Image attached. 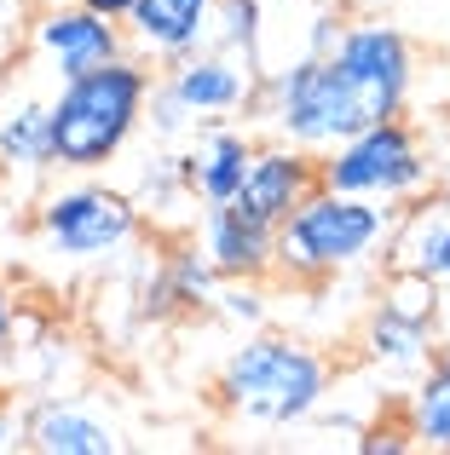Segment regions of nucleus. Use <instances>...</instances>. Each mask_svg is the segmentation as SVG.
Masks as SVG:
<instances>
[{
  "instance_id": "nucleus-1",
  "label": "nucleus",
  "mask_w": 450,
  "mask_h": 455,
  "mask_svg": "<svg viewBox=\"0 0 450 455\" xmlns=\"http://www.w3.org/2000/svg\"><path fill=\"white\" fill-rule=\"evenodd\" d=\"M416 52L382 18H347L341 41L329 52H301L289 69H271L254 81V99L266 127L294 150H329L352 139L358 127L405 116Z\"/></svg>"
},
{
  "instance_id": "nucleus-2",
  "label": "nucleus",
  "mask_w": 450,
  "mask_h": 455,
  "mask_svg": "<svg viewBox=\"0 0 450 455\" xmlns=\"http://www.w3.org/2000/svg\"><path fill=\"white\" fill-rule=\"evenodd\" d=\"M145 99H150V69L127 52L87 69V76H69L58 87V99L46 104L52 167H64V173L110 167L145 122Z\"/></svg>"
},
{
  "instance_id": "nucleus-3",
  "label": "nucleus",
  "mask_w": 450,
  "mask_h": 455,
  "mask_svg": "<svg viewBox=\"0 0 450 455\" xmlns=\"http://www.w3.org/2000/svg\"><path fill=\"white\" fill-rule=\"evenodd\" d=\"M393 236V208L364 196H341L329 185H312L271 231V271L294 283H329L341 271L382 254Z\"/></svg>"
},
{
  "instance_id": "nucleus-4",
  "label": "nucleus",
  "mask_w": 450,
  "mask_h": 455,
  "mask_svg": "<svg viewBox=\"0 0 450 455\" xmlns=\"http://www.w3.org/2000/svg\"><path fill=\"white\" fill-rule=\"evenodd\" d=\"M329 398V363L301 340L254 334L220 369V403L248 427H294Z\"/></svg>"
},
{
  "instance_id": "nucleus-5",
  "label": "nucleus",
  "mask_w": 450,
  "mask_h": 455,
  "mask_svg": "<svg viewBox=\"0 0 450 455\" xmlns=\"http://www.w3.org/2000/svg\"><path fill=\"white\" fill-rule=\"evenodd\" d=\"M317 185L393 208V202H416L433 185V162L422 150L416 127L405 116H387V122H370L352 139L317 150Z\"/></svg>"
},
{
  "instance_id": "nucleus-6",
  "label": "nucleus",
  "mask_w": 450,
  "mask_h": 455,
  "mask_svg": "<svg viewBox=\"0 0 450 455\" xmlns=\"http://www.w3.org/2000/svg\"><path fill=\"white\" fill-rule=\"evenodd\" d=\"M248 99H254V64L214 52V46H197V52L168 64V81H150L145 110H150V133L173 139L185 127H203V122L243 110Z\"/></svg>"
},
{
  "instance_id": "nucleus-7",
  "label": "nucleus",
  "mask_w": 450,
  "mask_h": 455,
  "mask_svg": "<svg viewBox=\"0 0 450 455\" xmlns=\"http://www.w3.org/2000/svg\"><path fill=\"white\" fill-rule=\"evenodd\" d=\"M41 243L64 259H104L139 236V208L110 185H64L41 202Z\"/></svg>"
},
{
  "instance_id": "nucleus-8",
  "label": "nucleus",
  "mask_w": 450,
  "mask_h": 455,
  "mask_svg": "<svg viewBox=\"0 0 450 455\" xmlns=\"http://www.w3.org/2000/svg\"><path fill=\"white\" fill-rule=\"evenodd\" d=\"M317 185V156L312 150H294V145H254V162H248L243 185H237V196L225 202L231 213H243L248 225H266V231H277V220L294 208V202L306 196V190Z\"/></svg>"
},
{
  "instance_id": "nucleus-9",
  "label": "nucleus",
  "mask_w": 450,
  "mask_h": 455,
  "mask_svg": "<svg viewBox=\"0 0 450 455\" xmlns=\"http://www.w3.org/2000/svg\"><path fill=\"white\" fill-rule=\"evenodd\" d=\"M35 52L52 64L58 81H69V76H87V69L122 58L127 41H122V23L99 18L92 6L76 0V6H58V12H46V18L35 23Z\"/></svg>"
},
{
  "instance_id": "nucleus-10",
  "label": "nucleus",
  "mask_w": 450,
  "mask_h": 455,
  "mask_svg": "<svg viewBox=\"0 0 450 455\" xmlns=\"http://www.w3.org/2000/svg\"><path fill=\"white\" fill-rule=\"evenodd\" d=\"M197 225H203V248H197V254L208 259V271H214L220 283L271 277V231L266 225H248L243 213H231V208H203Z\"/></svg>"
},
{
  "instance_id": "nucleus-11",
  "label": "nucleus",
  "mask_w": 450,
  "mask_h": 455,
  "mask_svg": "<svg viewBox=\"0 0 450 455\" xmlns=\"http://www.w3.org/2000/svg\"><path fill=\"white\" fill-rule=\"evenodd\" d=\"M23 438L41 455H116L122 450L116 427L104 421V415H92L87 403H76V398L35 403V410L23 415Z\"/></svg>"
},
{
  "instance_id": "nucleus-12",
  "label": "nucleus",
  "mask_w": 450,
  "mask_h": 455,
  "mask_svg": "<svg viewBox=\"0 0 450 455\" xmlns=\"http://www.w3.org/2000/svg\"><path fill=\"white\" fill-rule=\"evenodd\" d=\"M208 12H214V0H133V12L122 23L139 52L173 64V58L197 52L208 41Z\"/></svg>"
},
{
  "instance_id": "nucleus-13",
  "label": "nucleus",
  "mask_w": 450,
  "mask_h": 455,
  "mask_svg": "<svg viewBox=\"0 0 450 455\" xmlns=\"http://www.w3.org/2000/svg\"><path fill=\"white\" fill-rule=\"evenodd\" d=\"M248 162H254V139L237 133V127L208 122V133L191 145V156H180V173H185V185H191V196L203 202V208H225V202L237 196V185H243Z\"/></svg>"
},
{
  "instance_id": "nucleus-14",
  "label": "nucleus",
  "mask_w": 450,
  "mask_h": 455,
  "mask_svg": "<svg viewBox=\"0 0 450 455\" xmlns=\"http://www.w3.org/2000/svg\"><path fill=\"white\" fill-rule=\"evenodd\" d=\"M387 248H393V266L422 271L450 294V202L433 196L428 208H410L405 220H393Z\"/></svg>"
},
{
  "instance_id": "nucleus-15",
  "label": "nucleus",
  "mask_w": 450,
  "mask_h": 455,
  "mask_svg": "<svg viewBox=\"0 0 450 455\" xmlns=\"http://www.w3.org/2000/svg\"><path fill=\"white\" fill-rule=\"evenodd\" d=\"M0 167L6 173H46L52 167V139H46V104L41 99L0 104Z\"/></svg>"
},
{
  "instance_id": "nucleus-16",
  "label": "nucleus",
  "mask_w": 450,
  "mask_h": 455,
  "mask_svg": "<svg viewBox=\"0 0 450 455\" xmlns=\"http://www.w3.org/2000/svg\"><path fill=\"white\" fill-rule=\"evenodd\" d=\"M364 352H370V363H382V369L422 375V369H428V352H433V329L382 306V311L370 317V329H364Z\"/></svg>"
},
{
  "instance_id": "nucleus-17",
  "label": "nucleus",
  "mask_w": 450,
  "mask_h": 455,
  "mask_svg": "<svg viewBox=\"0 0 450 455\" xmlns=\"http://www.w3.org/2000/svg\"><path fill=\"white\" fill-rule=\"evenodd\" d=\"M405 421H410V444L450 455V352L422 369L416 392L405 403Z\"/></svg>"
},
{
  "instance_id": "nucleus-18",
  "label": "nucleus",
  "mask_w": 450,
  "mask_h": 455,
  "mask_svg": "<svg viewBox=\"0 0 450 455\" xmlns=\"http://www.w3.org/2000/svg\"><path fill=\"white\" fill-rule=\"evenodd\" d=\"M260 0H214V12H208V41L214 52H231V58H248L254 64L260 52Z\"/></svg>"
},
{
  "instance_id": "nucleus-19",
  "label": "nucleus",
  "mask_w": 450,
  "mask_h": 455,
  "mask_svg": "<svg viewBox=\"0 0 450 455\" xmlns=\"http://www.w3.org/2000/svg\"><path fill=\"white\" fill-rule=\"evenodd\" d=\"M214 271H208V259L197 254V248H185V254H173V266H168V300H180V306H208V300H220L214 294Z\"/></svg>"
},
{
  "instance_id": "nucleus-20",
  "label": "nucleus",
  "mask_w": 450,
  "mask_h": 455,
  "mask_svg": "<svg viewBox=\"0 0 450 455\" xmlns=\"http://www.w3.org/2000/svg\"><path fill=\"white\" fill-rule=\"evenodd\" d=\"M12 329H18V306H12V289L0 283V357L12 352Z\"/></svg>"
},
{
  "instance_id": "nucleus-21",
  "label": "nucleus",
  "mask_w": 450,
  "mask_h": 455,
  "mask_svg": "<svg viewBox=\"0 0 450 455\" xmlns=\"http://www.w3.org/2000/svg\"><path fill=\"white\" fill-rule=\"evenodd\" d=\"M81 6H92L99 18H110V23H122L127 12H133V0H81Z\"/></svg>"
},
{
  "instance_id": "nucleus-22",
  "label": "nucleus",
  "mask_w": 450,
  "mask_h": 455,
  "mask_svg": "<svg viewBox=\"0 0 450 455\" xmlns=\"http://www.w3.org/2000/svg\"><path fill=\"white\" fill-rule=\"evenodd\" d=\"M428 190H433V196H439V202H450V162L439 167V173H433V185H428Z\"/></svg>"
},
{
  "instance_id": "nucleus-23",
  "label": "nucleus",
  "mask_w": 450,
  "mask_h": 455,
  "mask_svg": "<svg viewBox=\"0 0 450 455\" xmlns=\"http://www.w3.org/2000/svg\"><path fill=\"white\" fill-rule=\"evenodd\" d=\"M12 444V415H6V403H0V450Z\"/></svg>"
},
{
  "instance_id": "nucleus-24",
  "label": "nucleus",
  "mask_w": 450,
  "mask_h": 455,
  "mask_svg": "<svg viewBox=\"0 0 450 455\" xmlns=\"http://www.w3.org/2000/svg\"><path fill=\"white\" fill-rule=\"evenodd\" d=\"M358 6H370V12H375V6H393V0H358Z\"/></svg>"
},
{
  "instance_id": "nucleus-25",
  "label": "nucleus",
  "mask_w": 450,
  "mask_h": 455,
  "mask_svg": "<svg viewBox=\"0 0 450 455\" xmlns=\"http://www.w3.org/2000/svg\"><path fill=\"white\" fill-rule=\"evenodd\" d=\"M12 6H18V0H0V18H6V12H12Z\"/></svg>"
},
{
  "instance_id": "nucleus-26",
  "label": "nucleus",
  "mask_w": 450,
  "mask_h": 455,
  "mask_svg": "<svg viewBox=\"0 0 450 455\" xmlns=\"http://www.w3.org/2000/svg\"><path fill=\"white\" fill-rule=\"evenodd\" d=\"M312 6H341V0H312Z\"/></svg>"
}]
</instances>
